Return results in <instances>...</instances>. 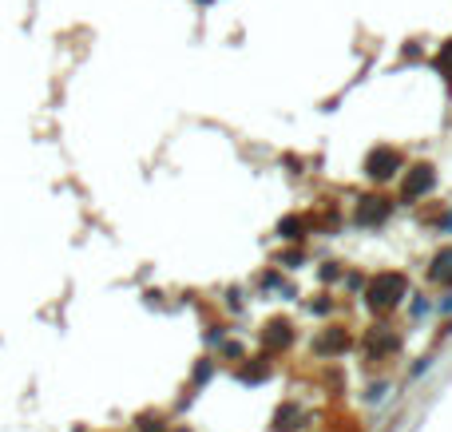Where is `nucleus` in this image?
I'll return each mask as SVG.
<instances>
[{
  "mask_svg": "<svg viewBox=\"0 0 452 432\" xmlns=\"http://www.w3.org/2000/svg\"><path fill=\"white\" fill-rule=\"evenodd\" d=\"M448 274H452V254H441V258H436V270H432V278L444 281Z\"/></svg>",
  "mask_w": 452,
  "mask_h": 432,
  "instance_id": "1",
  "label": "nucleus"
}]
</instances>
